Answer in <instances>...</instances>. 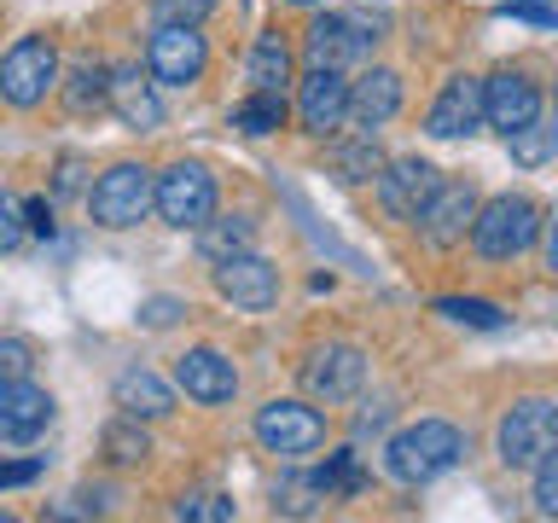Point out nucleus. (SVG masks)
Returning <instances> with one entry per match:
<instances>
[{
    "instance_id": "0eeeda50",
    "label": "nucleus",
    "mask_w": 558,
    "mask_h": 523,
    "mask_svg": "<svg viewBox=\"0 0 558 523\" xmlns=\"http://www.w3.org/2000/svg\"><path fill=\"white\" fill-rule=\"evenodd\" d=\"M151 209V169L146 163H111L87 186V216L99 227H134Z\"/></svg>"
},
{
    "instance_id": "c9c22d12",
    "label": "nucleus",
    "mask_w": 558,
    "mask_h": 523,
    "mask_svg": "<svg viewBox=\"0 0 558 523\" xmlns=\"http://www.w3.org/2000/svg\"><path fill=\"white\" fill-rule=\"evenodd\" d=\"M186 314V303L181 296H146V303H140V326H151V331H163V326H174Z\"/></svg>"
},
{
    "instance_id": "393cba45",
    "label": "nucleus",
    "mask_w": 558,
    "mask_h": 523,
    "mask_svg": "<svg viewBox=\"0 0 558 523\" xmlns=\"http://www.w3.org/2000/svg\"><path fill=\"white\" fill-rule=\"evenodd\" d=\"M105 82H111V64H99V59H76V70H70V82H64V105H70L76 117L105 111Z\"/></svg>"
},
{
    "instance_id": "f8f14e48",
    "label": "nucleus",
    "mask_w": 558,
    "mask_h": 523,
    "mask_svg": "<svg viewBox=\"0 0 558 523\" xmlns=\"http://www.w3.org/2000/svg\"><path fill=\"white\" fill-rule=\"evenodd\" d=\"M471 216H477V192H471L465 181H436L430 204L418 209L413 227L425 233V244H436V251H453V244H465Z\"/></svg>"
},
{
    "instance_id": "4468645a",
    "label": "nucleus",
    "mask_w": 558,
    "mask_h": 523,
    "mask_svg": "<svg viewBox=\"0 0 558 523\" xmlns=\"http://www.w3.org/2000/svg\"><path fill=\"white\" fill-rule=\"evenodd\" d=\"M541 117V87L523 76V70H500V76L483 82V122L500 134H518L523 122Z\"/></svg>"
},
{
    "instance_id": "473e14b6",
    "label": "nucleus",
    "mask_w": 558,
    "mask_h": 523,
    "mask_svg": "<svg viewBox=\"0 0 558 523\" xmlns=\"http://www.w3.org/2000/svg\"><path fill=\"white\" fill-rule=\"evenodd\" d=\"M530 471H535V512L541 518H558V453L547 448Z\"/></svg>"
},
{
    "instance_id": "5701e85b",
    "label": "nucleus",
    "mask_w": 558,
    "mask_h": 523,
    "mask_svg": "<svg viewBox=\"0 0 558 523\" xmlns=\"http://www.w3.org/2000/svg\"><path fill=\"white\" fill-rule=\"evenodd\" d=\"M251 239H256V221L251 216H209L198 221V251L204 262H227V256H239V251H251Z\"/></svg>"
},
{
    "instance_id": "b1692460",
    "label": "nucleus",
    "mask_w": 558,
    "mask_h": 523,
    "mask_svg": "<svg viewBox=\"0 0 558 523\" xmlns=\"http://www.w3.org/2000/svg\"><path fill=\"white\" fill-rule=\"evenodd\" d=\"M314 488H320L326 500H349V495H361V488H366V465H361V453H355V448L326 453V465L314 471Z\"/></svg>"
},
{
    "instance_id": "2eb2a0df",
    "label": "nucleus",
    "mask_w": 558,
    "mask_h": 523,
    "mask_svg": "<svg viewBox=\"0 0 558 523\" xmlns=\"http://www.w3.org/2000/svg\"><path fill=\"white\" fill-rule=\"evenodd\" d=\"M483 129V82L477 76H448L442 94H436L430 117H425V134L436 139H465Z\"/></svg>"
},
{
    "instance_id": "a19ab883",
    "label": "nucleus",
    "mask_w": 558,
    "mask_h": 523,
    "mask_svg": "<svg viewBox=\"0 0 558 523\" xmlns=\"http://www.w3.org/2000/svg\"><path fill=\"white\" fill-rule=\"evenodd\" d=\"M390 425V408H366V413H355V436H373V430H384Z\"/></svg>"
},
{
    "instance_id": "37998d69",
    "label": "nucleus",
    "mask_w": 558,
    "mask_h": 523,
    "mask_svg": "<svg viewBox=\"0 0 558 523\" xmlns=\"http://www.w3.org/2000/svg\"><path fill=\"white\" fill-rule=\"evenodd\" d=\"M291 7H326V0H291Z\"/></svg>"
},
{
    "instance_id": "ea45409f",
    "label": "nucleus",
    "mask_w": 558,
    "mask_h": 523,
    "mask_svg": "<svg viewBox=\"0 0 558 523\" xmlns=\"http://www.w3.org/2000/svg\"><path fill=\"white\" fill-rule=\"evenodd\" d=\"M24 233L52 239V204H47V198H29V204H24Z\"/></svg>"
},
{
    "instance_id": "a878e982",
    "label": "nucleus",
    "mask_w": 558,
    "mask_h": 523,
    "mask_svg": "<svg viewBox=\"0 0 558 523\" xmlns=\"http://www.w3.org/2000/svg\"><path fill=\"white\" fill-rule=\"evenodd\" d=\"M384 169V151L373 146V134H361V139H349V146L331 151V174H338L343 186H361V181H373V174Z\"/></svg>"
},
{
    "instance_id": "39448f33",
    "label": "nucleus",
    "mask_w": 558,
    "mask_h": 523,
    "mask_svg": "<svg viewBox=\"0 0 558 523\" xmlns=\"http://www.w3.org/2000/svg\"><path fill=\"white\" fill-rule=\"evenodd\" d=\"M52 87H59V52H52L47 35L12 41L7 59H0V99L17 105V111H35Z\"/></svg>"
},
{
    "instance_id": "e433bc0d",
    "label": "nucleus",
    "mask_w": 558,
    "mask_h": 523,
    "mask_svg": "<svg viewBox=\"0 0 558 523\" xmlns=\"http://www.w3.org/2000/svg\"><path fill=\"white\" fill-rule=\"evenodd\" d=\"M24 244V204L0 192V251H17Z\"/></svg>"
},
{
    "instance_id": "a211bd4d",
    "label": "nucleus",
    "mask_w": 558,
    "mask_h": 523,
    "mask_svg": "<svg viewBox=\"0 0 558 523\" xmlns=\"http://www.w3.org/2000/svg\"><path fill=\"white\" fill-rule=\"evenodd\" d=\"M105 105H111L134 134L163 129V99L151 94V76H140V64H117L111 70V82H105Z\"/></svg>"
},
{
    "instance_id": "f3484780",
    "label": "nucleus",
    "mask_w": 558,
    "mask_h": 523,
    "mask_svg": "<svg viewBox=\"0 0 558 523\" xmlns=\"http://www.w3.org/2000/svg\"><path fill=\"white\" fill-rule=\"evenodd\" d=\"M174 384H181L192 401H204V408H221V401L239 396V373L221 349H186V355L174 361Z\"/></svg>"
},
{
    "instance_id": "ddd939ff",
    "label": "nucleus",
    "mask_w": 558,
    "mask_h": 523,
    "mask_svg": "<svg viewBox=\"0 0 558 523\" xmlns=\"http://www.w3.org/2000/svg\"><path fill=\"white\" fill-rule=\"evenodd\" d=\"M373 181H378V204L390 209L396 221H418V209L430 204V192L442 174H436L425 157H396V163H384Z\"/></svg>"
},
{
    "instance_id": "7c9ffc66",
    "label": "nucleus",
    "mask_w": 558,
    "mask_h": 523,
    "mask_svg": "<svg viewBox=\"0 0 558 523\" xmlns=\"http://www.w3.org/2000/svg\"><path fill=\"white\" fill-rule=\"evenodd\" d=\"M436 314H448V320H460V326H477V331H500L506 326V314L495 303H483V296H442Z\"/></svg>"
},
{
    "instance_id": "72a5a7b5",
    "label": "nucleus",
    "mask_w": 558,
    "mask_h": 523,
    "mask_svg": "<svg viewBox=\"0 0 558 523\" xmlns=\"http://www.w3.org/2000/svg\"><path fill=\"white\" fill-rule=\"evenodd\" d=\"M35 373V349L24 338H0V384H17Z\"/></svg>"
},
{
    "instance_id": "6ab92c4d",
    "label": "nucleus",
    "mask_w": 558,
    "mask_h": 523,
    "mask_svg": "<svg viewBox=\"0 0 558 523\" xmlns=\"http://www.w3.org/2000/svg\"><path fill=\"white\" fill-rule=\"evenodd\" d=\"M52 425V396L41 384L17 378V384H0V442H35Z\"/></svg>"
},
{
    "instance_id": "c756f323",
    "label": "nucleus",
    "mask_w": 558,
    "mask_h": 523,
    "mask_svg": "<svg viewBox=\"0 0 558 523\" xmlns=\"http://www.w3.org/2000/svg\"><path fill=\"white\" fill-rule=\"evenodd\" d=\"M174 518H186V523H233L239 506L227 495H216V488H192V495L174 500Z\"/></svg>"
},
{
    "instance_id": "cd10ccee",
    "label": "nucleus",
    "mask_w": 558,
    "mask_h": 523,
    "mask_svg": "<svg viewBox=\"0 0 558 523\" xmlns=\"http://www.w3.org/2000/svg\"><path fill=\"white\" fill-rule=\"evenodd\" d=\"M233 129H244V134L286 129V94H251L244 105H233Z\"/></svg>"
},
{
    "instance_id": "bb28decb",
    "label": "nucleus",
    "mask_w": 558,
    "mask_h": 523,
    "mask_svg": "<svg viewBox=\"0 0 558 523\" xmlns=\"http://www.w3.org/2000/svg\"><path fill=\"white\" fill-rule=\"evenodd\" d=\"M506 146H512V157H518L523 169H541L553 157V146H558V129H553L547 117H535V122H523L518 134H506Z\"/></svg>"
},
{
    "instance_id": "4c0bfd02",
    "label": "nucleus",
    "mask_w": 558,
    "mask_h": 523,
    "mask_svg": "<svg viewBox=\"0 0 558 523\" xmlns=\"http://www.w3.org/2000/svg\"><path fill=\"white\" fill-rule=\"evenodd\" d=\"M506 17H518V24H535V29H553V24H558V12L541 7V0H512V7H506Z\"/></svg>"
},
{
    "instance_id": "20e7f679",
    "label": "nucleus",
    "mask_w": 558,
    "mask_h": 523,
    "mask_svg": "<svg viewBox=\"0 0 558 523\" xmlns=\"http://www.w3.org/2000/svg\"><path fill=\"white\" fill-rule=\"evenodd\" d=\"M553 442H558V401H547V396L512 401V413L500 418V436H495L506 471H530Z\"/></svg>"
},
{
    "instance_id": "423d86ee",
    "label": "nucleus",
    "mask_w": 558,
    "mask_h": 523,
    "mask_svg": "<svg viewBox=\"0 0 558 523\" xmlns=\"http://www.w3.org/2000/svg\"><path fill=\"white\" fill-rule=\"evenodd\" d=\"M151 209L169 227H198L216 216V174L204 163H169L163 174H151Z\"/></svg>"
},
{
    "instance_id": "dca6fc26",
    "label": "nucleus",
    "mask_w": 558,
    "mask_h": 523,
    "mask_svg": "<svg viewBox=\"0 0 558 523\" xmlns=\"http://www.w3.org/2000/svg\"><path fill=\"white\" fill-rule=\"evenodd\" d=\"M296 117H303L308 134H338L343 117H349V82L343 70H320L314 64L303 87H296Z\"/></svg>"
},
{
    "instance_id": "f03ea898",
    "label": "nucleus",
    "mask_w": 558,
    "mask_h": 523,
    "mask_svg": "<svg viewBox=\"0 0 558 523\" xmlns=\"http://www.w3.org/2000/svg\"><path fill=\"white\" fill-rule=\"evenodd\" d=\"M535 239H541V204L523 198V192H500V198L477 204V216H471V244L488 262H512Z\"/></svg>"
},
{
    "instance_id": "9b49d317",
    "label": "nucleus",
    "mask_w": 558,
    "mask_h": 523,
    "mask_svg": "<svg viewBox=\"0 0 558 523\" xmlns=\"http://www.w3.org/2000/svg\"><path fill=\"white\" fill-rule=\"evenodd\" d=\"M216 291L244 314H268L279 303V268L262 262L256 251H239V256L216 262Z\"/></svg>"
},
{
    "instance_id": "58836bf2",
    "label": "nucleus",
    "mask_w": 558,
    "mask_h": 523,
    "mask_svg": "<svg viewBox=\"0 0 558 523\" xmlns=\"http://www.w3.org/2000/svg\"><path fill=\"white\" fill-rule=\"evenodd\" d=\"M41 477V460H0V488H24Z\"/></svg>"
},
{
    "instance_id": "f257e3e1",
    "label": "nucleus",
    "mask_w": 558,
    "mask_h": 523,
    "mask_svg": "<svg viewBox=\"0 0 558 523\" xmlns=\"http://www.w3.org/2000/svg\"><path fill=\"white\" fill-rule=\"evenodd\" d=\"M465 460V430L448 425V418H418V425L396 430L390 448H384V471H390L396 483H436L442 471H453Z\"/></svg>"
},
{
    "instance_id": "9d476101",
    "label": "nucleus",
    "mask_w": 558,
    "mask_h": 523,
    "mask_svg": "<svg viewBox=\"0 0 558 523\" xmlns=\"http://www.w3.org/2000/svg\"><path fill=\"white\" fill-rule=\"evenodd\" d=\"M361 384H366V355L355 343H320L314 355L303 361V390L314 401H355L361 396Z\"/></svg>"
},
{
    "instance_id": "c85d7f7f",
    "label": "nucleus",
    "mask_w": 558,
    "mask_h": 523,
    "mask_svg": "<svg viewBox=\"0 0 558 523\" xmlns=\"http://www.w3.org/2000/svg\"><path fill=\"white\" fill-rule=\"evenodd\" d=\"M146 453H151V436L140 430V418H129V413H122L117 425L105 430V460H111V465H140Z\"/></svg>"
},
{
    "instance_id": "2f4dec72",
    "label": "nucleus",
    "mask_w": 558,
    "mask_h": 523,
    "mask_svg": "<svg viewBox=\"0 0 558 523\" xmlns=\"http://www.w3.org/2000/svg\"><path fill=\"white\" fill-rule=\"evenodd\" d=\"M320 500L326 495L314 488V471H308V477H286V483L274 488V512H291V518H308Z\"/></svg>"
},
{
    "instance_id": "7ed1b4c3",
    "label": "nucleus",
    "mask_w": 558,
    "mask_h": 523,
    "mask_svg": "<svg viewBox=\"0 0 558 523\" xmlns=\"http://www.w3.org/2000/svg\"><path fill=\"white\" fill-rule=\"evenodd\" d=\"M378 35H384V17L320 12L308 24V35H303V52H308V64H320V70H349V64H361L366 52L378 47Z\"/></svg>"
},
{
    "instance_id": "aec40b11",
    "label": "nucleus",
    "mask_w": 558,
    "mask_h": 523,
    "mask_svg": "<svg viewBox=\"0 0 558 523\" xmlns=\"http://www.w3.org/2000/svg\"><path fill=\"white\" fill-rule=\"evenodd\" d=\"M401 111V76L396 70H366L361 82H349V117L343 122H355L361 134H378L384 122H390Z\"/></svg>"
},
{
    "instance_id": "1a4fd4ad",
    "label": "nucleus",
    "mask_w": 558,
    "mask_h": 523,
    "mask_svg": "<svg viewBox=\"0 0 558 523\" xmlns=\"http://www.w3.org/2000/svg\"><path fill=\"white\" fill-rule=\"evenodd\" d=\"M209 64V47L198 24H157L151 47H146V76L157 87H192Z\"/></svg>"
},
{
    "instance_id": "79ce46f5",
    "label": "nucleus",
    "mask_w": 558,
    "mask_h": 523,
    "mask_svg": "<svg viewBox=\"0 0 558 523\" xmlns=\"http://www.w3.org/2000/svg\"><path fill=\"white\" fill-rule=\"evenodd\" d=\"M59 192H76V157H64V163H59Z\"/></svg>"
},
{
    "instance_id": "6e6552de",
    "label": "nucleus",
    "mask_w": 558,
    "mask_h": 523,
    "mask_svg": "<svg viewBox=\"0 0 558 523\" xmlns=\"http://www.w3.org/2000/svg\"><path fill=\"white\" fill-rule=\"evenodd\" d=\"M256 442L279 460H303L326 442V418L308 401H268V408H256Z\"/></svg>"
},
{
    "instance_id": "412c9836",
    "label": "nucleus",
    "mask_w": 558,
    "mask_h": 523,
    "mask_svg": "<svg viewBox=\"0 0 558 523\" xmlns=\"http://www.w3.org/2000/svg\"><path fill=\"white\" fill-rule=\"evenodd\" d=\"M111 401L129 418H169L174 413V390L157 373H146V366H129V373L111 384Z\"/></svg>"
},
{
    "instance_id": "4be33fe9",
    "label": "nucleus",
    "mask_w": 558,
    "mask_h": 523,
    "mask_svg": "<svg viewBox=\"0 0 558 523\" xmlns=\"http://www.w3.org/2000/svg\"><path fill=\"white\" fill-rule=\"evenodd\" d=\"M244 76H251V94H286V82H291V47L279 41V29H262L256 35Z\"/></svg>"
},
{
    "instance_id": "f704fd0d",
    "label": "nucleus",
    "mask_w": 558,
    "mask_h": 523,
    "mask_svg": "<svg viewBox=\"0 0 558 523\" xmlns=\"http://www.w3.org/2000/svg\"><path fill=\"white\" fill-rule=\"evenodd\" d=\"M216 0H157V24H204Z\"/></svg>"
}]
</instances>
